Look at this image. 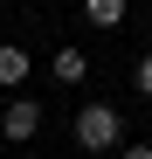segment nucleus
I'll return each mask as SVG.
<instances>
[{
    "label": "nucleus",
    "mask_w": 152,
    "mask_h": 159,
    "mask_svg": "<svg viewBox=\"0 0 152 159\" xmlns=\"http://www.w3.org/2000/svg\"><path fill=\"white\" fill-rule=\"evenodd\" d=\"M118 139H124V118L111 104H83V111H76V145L83 152H111Z\"/></svg>",
    "instance_id": "1"
},
{
    "label": "nucleus",
    "mask_w": 152,
    "mask_h": 159,
    "mask_svg": "<svg viewBox=\"0 0 152 159\" xmlns=\"http://www.w3.org/2000/svg\"><path fill=\"white\" fill-rule=\"evenodd\" d=\"M35 131H42V104H35V97H14L7 111H0V139H14V145H28Z\"/></svg>",
    "instance_id": "2"
},
{
    "label": "nucleus",
    "mask_w": 152,
    "mask_h": 159,
    "mask_svg": "<svg viewBox=\"0 0 152 159\" xmlns=\"http://www.w3.org/2000/svg\"><path fill=\"white\" fill-rule=\"evenodd\" d=\"M28 69H35V62H28V48L0 42V90H14V97H21V83H28Z\"/></svg>",
    "instance_id": "3"
},
{
    "label": "nucleus",
    "mask_w": 152,
    "mask_h": 159,
    "mask_svg": "<svg viewBox=\"0 0 152 159\" xmlns=\"http://www.w3.org/2000/svg\"><path fill=\"white\" fill-rule=\"evenodd\" d=\"M48 76H56V83H83V76H90V56H83V48H56V62H48Z\"/></svg>",
    "instance_id": "4"
},
{
    "label": "nucleus",
    "mask_w": 152,
    "mask_h": 159,
    "mask_svg": "<svg viewBox=\"0 0 152 159\" xmlns=\"http://www.w3.org/2000/svg\"><path fill=\"white\" fill-rule=\"evenodd\" d=\"M83 21H90V28H118V21H124V0H83Z\"/></svg>",
    "instance_id": "5"
},
{
    "label": "nucleus",
    "mask_w": 152,
    "mask_h": 159,
    "mask_svg": "<svg viewBox=\"0 0 152 159\" xmlns=\"http://www.w3.org/2000/svg\"><path fill=\"white\" fill-rule=\"evenodd\" d=\"M138 90L152 97V48H145V56H138Z\"/></svg>",
    "instance_id": "6"
},
{
    "label": "nucleus",
    "mask_w": 152,
    "mask_h": 159,
    "mask_svg": "<svg viewBox=\"0 0 152 159\" xmlns=\"http://www.w3.org/2000/svg\"><path fill=\"white\" fill-rule=\"evenodd\" d=\"M124 159H152V145H124Z\"/></svg>",
    "instance_id": "7"
}]
</instances>
